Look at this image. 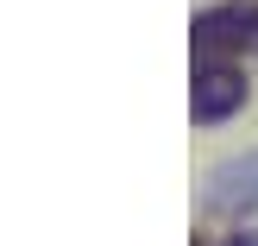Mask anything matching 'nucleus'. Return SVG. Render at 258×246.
<instances>
[{"label": "nucleus", "mask_w": 258, "mask_h": 246, "mask_svg": "<svg viewBox=\"0 0 258 246\" xmlns=\"http://www.w3.org/2000/svg\"><path fill=\"white\" fill-rule=\"evenodd\" d=\"M189 108H196L202 126H214L233 108H246V70L233 57H196V101Z\"/></svg>", "instance_id": "f03ea898"}, {"label": "nucleus", "mask_w": 258, "mask_h": 246, "mask_svg": "<svg viewBox=\"0 0 258 246\" xmlns=\"http://www.w3.org/2000/svg\"><path fill=\"white\" fill-rule=\"evenodd\" d=\"M196 57H246L258 51V0H221V7L196 13Z\"/></svg>", "instance_id": "f257e3e1"}, {"label": "nucleus", "mask_w": 258, "mask_h": 246, "mask_svg": "<svg viewBox=\"0 0 258 246\" xmlns=\"http://www.w3.org/2000/svg\"><path fill=\"white\" fill-rule=\"evenodd\" d=\"M233 246H258V234H246V240H233Z\"/></svg>", "instance_id": "7ed1b4c3"}]
</instances>
